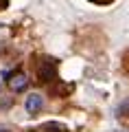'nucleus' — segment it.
Returning a JSON list of instances; mask_svg holds the SVG:
<instances>
[{
    "mask_svg": "<svg viewBox=\"0 0 129 132\" xmlns=\"http://www.w3.org/2000/svg\"><path fill=\"white\" fill-rule=\"evenodd\" d=\"M0 132H9V130H0Z\"/></svg>",
    "mask_w": 129,
    "mask_h": 132,
    "instance_id": "obj_7",
    "label": "nucleus"
},
{
    "mask_svg": "<svg viewBox=\"0 0 129 132\" xmlns=\"http://www.w3.org/2000/svg\"><path fill=\"white\" fill-rule=\"evenodd\" d=\"M37 77H39V81H55L57 79V62L46 57L37 66Z\"/></svg>",
    "mask_w": 129,
    "mask_h": 132,
    "instance_id": "obj_1",
    "label": "nucleus"
},
{
    "mask_svg": "<svg viewBox=\"0 0 129 132\" xmlns=\"http://www.w3.org/2000/svg\"><path fill=\"white\" fill-rule=\"evenodd\" d=\"M5 77H7V81H9V88L13 90V93H22V90L28 86L26 75H24V73H20V71H15V73H7Z\"/></svg>",
    "mask_w": 129,
    "mask_h": 132,
    "instance_id": "obj_2",
    "label": "nucleus"
},
{
    "mask_svg": "<svg viewBox=\"0 0 129 132\" xmlns=\"http://www.w3.org/2000/svg\"><path fill=\"white\" fill-rule=\"evenodd\" d=\"M90 2H94V5H110L112 0H90Z\"/></svg>",
    "mask_w": 129,
    "mask_h": 132,
    "instance_id": "obj_6",
    "label": "nucleus"
},
{
    "mask_svg": "<svg viewBox=\"0 0 129 132\" xmlns=\"http://www.w3.org/2000/svg\"><path fill=\"white\" fill-rule=\"evenodd\" d=\"M42 106H44V99H42V95H37V93L28 95V97H26V101H24V108H26V112H28V114L39 112V110H42Z\"/></svg>",
    "mask_w": 129,
    "mask_h": 132,
    "instance_id": "obj_3",
    "label": "nucleus"
},
{
    "mask_svg": "<svg viewBox=\"0 0 129 132\" xmlns=\"http://www.w3.org/2000/svg\"><path fill=\"white\" fill-rule=\"evenodd\" d=\"M31 132H33V130H31Z\"/></svg>",
    "mask_w": 129,
    "mask_h": 132,
    "instance_id": "obj_8",
    "label": "nucleus"
},
{
    "mask_svg": "<svg viewBox=\"0 0 129 132\" xmlns=\"http://www.w3.org/2000/svg\"><path fill=\"white\" fill-rule=\"evenodd\" d=\"M118 114H120V117H129V99L125 101V104L118 106Z\"/></svg>",
    "mask_w": 129,
    "mask_h": 132,
    "instance_id": "obj_5",
    "label": "nucleus"
},
{
    "mask_svg": "<svg viewBox=\"0 0 129 132\" xmlns=\"http://www.w3.org/2000/svg\"><path fill=\"white\" fill-rule=\"evenodd\" d=\"M44 132H68V128L64 126V123H57V121H48L44 123V128H42Z\"/></svg>",
    "mask_w": 129,
    "mask_h": 132,
    "instance_id": "obj_4",
    "label": "nucleus"
}]
</instances>
